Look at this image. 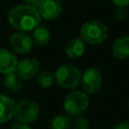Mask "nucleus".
Listing matches in <instances>:
<instances>
[{"mask_svg":"<svg viewBox=\"0 0 129 129\" xmlns=\"http://www.w3.org/2000/svg\"><path fill=\"white\" fill-rule=\"evenodd\" d=\"M37 84L42 87V88H49L53 85L55 81V77L51 72L48 71H43L40 73H37V78H36Z\"/></svg>","mask_w":129,"mask_h":129,"instance_id":"17","label":"nucleus"},{"mask_svg":"<svg viewBox=\"0 0 129 129\" xmlns=\"http://www.w3.org/2000/svg\"><path fill=\"white\" fill-rule=\"evenodd\" d=\"M4 87L9 92L17 93L22 88V78L18 75L16 71L9 73L4 78Z\"/></svg>","mask_w":129,"mask_h":129,"instance_id":"15","label":"nucleus"},{"mask_svg":"<svg viewBox=\"0 0 129 129\" xmlns=\"http://www.w3.org/2000/svg\"><path fill=\"white\" fill-rule=\"evenodd\" d=\"M35 7L42 18L51 20L59 16L62 4L61 0H38Z\"/></svg>","mask_w":129,"mask_h":129,"instance_id":"6","label":"nucleus"},{"mask_svg":"<svg viewBox=\"0 0 129 129\" xmlns=\"http://www.w3.org/2000/svg\"><path fill=\"white\" fill-rule=\"evenodd\" d=\"M112 53L118 59L129 58V35L120 36L113 42Z\"/></svg>","mask_w":129,"mask_h":129,"instance_id":"11","label":"nucleus"},{"mask_svg":"<svg viewBox=\"0 0 129 129\" xmlns=\"http://www.w3.org/2000/svg\"><path fill=\"white\" fill-rule=\"evenodd\" d=\"M126 7H118V9L116 10V13H115V17L118 19V20H123L126 18L127 16V11L125 10Z\"/></svg>","mask_w":129,"mask_h":129,"instance_id":"19","label":"nucleus"},{"mask_svg":"<svg viewBox=\"0 0 129 129\" xmlns=\"http://www.w3.org/2000/svg\"><path fill=\"white\" fill-rule=\"evenodd\" d=\"M17 58L13 52L6 48H0V73L7 75L17 69Z\"/></svg>","mask_w":129,"mask_h":129,"instance_id":"10","label":"nucleus"},{"mask_svg":"<svg viewBox=\"0 0 129 129\" xmlns=\"http://www.w3.org/2000/svg\"><path fill=\"white\" fill-rule=\"evenodd\" d=\"M81 38L91 44L102 43L108 36V29L105 24L98 20L86 22L80 30Z\"/></svg>","mask_w":129,"mask_h":129,"instance_id":"2","label":"nucleus"},{"mask_svg":"<svg viewBox=\"0 0 129 129\" xmlns=\"http://www.w3.org/2000/svg\"><path fill=\"white\" fill-rule=\"evenodd\" d=\"M89 107L88 96L80 91H74L69 94L63 101V109L70 115L75 117L84 113Z\"/></svg>","mask_w":129,"mask_h":129,"instance_id":"4","label":"nucleus"},{"mask_svg":"<svg viewBox=\"0 0 129 129\" xmlns=\"http://www.w3.org/2000/svg\"><path fill=\"white\" fill-rule=\"evenodd\" d=\"M85 51V43L82 38H74L70 40L66 46V53L71 58H78Z\"/></svg>","mask_w":129,"mask_h":129,"instance_id":"14","label":"nucleus"},{"mask_svg":"<svg viewBox=\"0 0 129 129\" xmlns=\"http://www.w3.org/2000/svg\"><path fill=\"white\" fill-rule=\"evenodd\" d=\"M114 129H129V122H120L114 127Z\"/></svg>","mask_w":129,"mask_h":129,"instance_id":"22","label":"nucleus"},{"mask_svg":"<svg viewBox=\"0 0 129 129\" xmlns=\"http://www.w3.org/2000/svg\"><path fill=\"white\" fill-rule=\"evenodd\" d=\"M118 7H127L129 6V0H111Z\"/></svg>","mask_w":129,"mask_h":129,"instance_id":"21","label":"nucleus"},{"mask_svg":"<svg viewBox=\"0 0 129 129\" xmlns=\"http://www.w3.org/2000/svg\"><path fill=\"white\" fill-rule=\"evenodd\" d=\"M15 103L6 95L0 94V124L5 123L14 117Z\"/></svg>","mask_w":129,"mask_h":129,"instance_id":"12","label":"nucleus"},{"mask_svg":"<svg viewBox=\"0 0 129 129\" xmlns=\"http://www.w3.org/2000/svg\"><path fill=\"white\" fill-rule=\"evenodd\" d=\"M38 70H39L38 60L35 58L27 57L18 62L16 72L22 79L28 80V79H31L34 76H36L38 73Z\"/></svg>","mask_w":129,"mask_h":129,"instance_id":"9","label":"nucleus"},{"mask_svg":"<svg viewBox=\"0 0 129 129\" xmlns=\"http://www.w3.org/2000/svg\"><path fill=\"white\" fill-rule=\"evenodd\" d=\"M72 125L71 119L69 116L60 114L52 118L50 122V129H70Z\"/></svg>","mask_w":129,"mask_h":129,"instance_id":"16","label":"nucleus"},{"mask_svg":"<svg viewBox=\"0 0 129 129\" xmlns=\"http://www.w3.org/2000/svg\"><path fill=\"white\" fill-rule=\"evenodd\" d=\"M41 16L35 6L17 5L8 13L9 23L19 31H32L39 23Z\"/></svg>","mask_w":129,"mask_h":129,"instance_id":"1","label":"nucleus"},{"mask_svg":"<svg viewBox=\"0 0 129 129\" xmlns=\"http://www.w3.org/2000/svg\"><path fill=\"white\" fill-rule=\"evenodd\" d=\"M74 129H88L89 128V120L86 117H83L81 115L77 116L76 120L73 123Z\"/></svg>","mask_w":129,"mask_h":129,"instance_id":"18","label":"nucleus"},{"mask_svg":"<svg viewBox=\"0 0 129 129\" xmlns=\"http://www.w3.org/2000/svg\"><path fill=\"white\" fill-rule=\"evenodd\" d=\"M54 77L56 83L64 89H75L82 82V75L79 69L68 63L58 67Z\"/></svg>","mask_w":129,"mask_h":129,"instance_id":"3","label":"nucleus"},{"mask_svg":"<svg viewBox=\"0 0 129 129\" xmlns=\"http://www.w3.org/2000/svg\"><path fill=\"white\" fill-rule=\"evenodd\" d=\"M82 85L84 90L89 94H94L98 92L102 87V75L95 69L90 68L82 76Z\"/></svg>","mask_w":129,"mask_h":129,"instance_id":"7","label":"nucleus"},{"mask_svg":"<svg viewBox=\"0 0 129 129\" xmlns=\"http://www.w3.org/2000/svg\"><path fill=\"white\" fill-rule=\"evenodd\" d=\"M39 106L32 100H23L15 105L14 117L22 123H32L39 117Z\"/></svg>","mask_w":129,"mask_h":129,"instance_id":"5","label":"nucleus"},{"mask_svg":"<svg viewBox=\"0 0 129 129\" xmlns=\"http://www.w3.org/2000/svg\"><path fill=\"white\" fill-rule=\"evenodd\" d=\"M50 38V32L48 28L45 25H37L33 30H32V43L35 44L36 46H44L47 44Z\"/></svg>","mask_w":129,"mask_h":129,"instance_id":"13","label":"nucleus"},{"mask_svg":"<svg viewBox=\"0 0 129 129\" xmlns=\"http://www.w3.org/2000/svg\"><path fill=\"white\" fill-rule=\"evenodd\" d=\"M10 45L14 51L19 53H26L31 49L32 39L25 31H18L11 35Z\"/></svg>","mask_w":129,"mask_h":129,"instance_id":"8","label":"nucleus"},{"mask_svg":"<svg viewBox=\"0 0 129 129\" xmlns=\"http://www.w3.org/2000/svg\"><path fill=\"white\" fill-rule=\"evenodd\" d=\"M11 129H31L26 123H22V122H16L12 125Z\"/></svg>","mask_w":129,"mask_h":129,"instance_id":"20","label":"nucleus"},{"mask_svg":"<svg viewBox=\"0 0 129 129\" xmlns=\"http://www.w3.org/2000/svg\"><path fill=\"white\" fill-rule=\"evenodd\" d=\"M25 2H27V3H36L38 0H24Z\"/></svg>","mask_w":129,"mask_h":129,"instance_id":"23","label":"nucleus"}]
</instances>
